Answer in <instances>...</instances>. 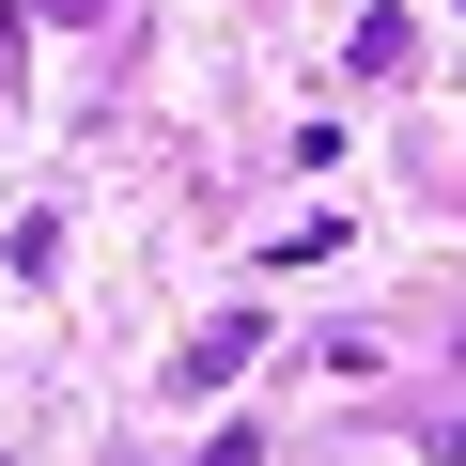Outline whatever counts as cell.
Wrapping results in <instances>:
<instances>
[{"instance_id":"1","label":"cell","mask_w":466,"mask_h":466,"mask_svg":"<svg viewBox=\"0 0 466 466\" xmlns=\"http://www.w3.org/2000/svg\"><path fill=\"white\" fill-rule=\"evenodd\" d=\"M265 358V311H218V327H187V358H171V389H233Z\"/></svg>"},{"instance_id":"2","label":"cell","mask_w":466,"mask_h":466,"mask_svg":"<svg viewBox=\"0 0 466 466\" xmlns=\"http://www.w3.org/2000/svg\"><path fill=\"white\" fill-rule=\"evenodd\" d=\"M202 466H265V435H249V420H233V435H218V451H202Z\"/></svg>"},{"instance_id":"3","label":"cell","mask_w":466,"mask_h":466,"mask_svg":"<svg viewBox=\"0 0 466 466\" xmlns=\"http://www.w3.org/2000/svg\"><path fill=\"white\" fill-rule=\"evenodd\" d=\"M47 16H63V32H78V16H94V0H47Z\"/></svg>"},{"instance_id":"4","label":"cell","mask_w":466,"mask_h":466,"mask_svg":"<svg viewBox=\"0 0 466 466\" xmlns=\"http://www.w3.org/2000/svg\"><path fill=\"white\" fill-rule=\"evenodd\" d=\"M451 16H466V0H451Z\"/></svg>"}]
</instances>
